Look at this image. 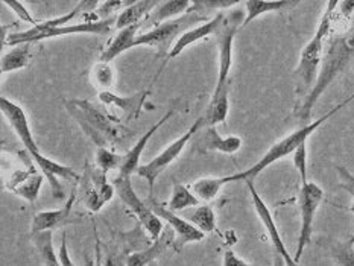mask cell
Masks as SVG:
<instances>
[{"label": "cell", "instance_id": "cell-1", "mask_svg": "<svg viewBox=\"0 0 354 266\" xmlns=\"http://www.w3.org/2000/svg\"><path fill=\"white\" fill-rule=\"evenodd\" d=\"M245 11L232 10L225 14L224 23L218 32L219 41V67L218 82L214 87L210 104L204 113V124L207 126H216L225 124L230 111V72L233 67L234 40L239 28L243 26Z\"/></svg>", "mask_w": 354, "mask_h": 266}, {"label": "cell", "instance_id": "cell-2", "mask_svg": "<svg viewBox=\"0 0 354 266\" xmlns=\"http://www.w3.org/2000/svg\"><path fill=\"white\" fill-rule=\"evenodd\" d=\"M348 28L339 34H335L327 40V48L322 58L318 78L313 84V88L307 95L301 104L298 105L295 116L304 122V125L310 124V116L315 105L319 97L326 93V90L332 86L333 81L339 76L354 59V15L348 21Z\"/></svg>", "mask_w": 354, "mask_h": 266}, {"label": "cell", "instance_id": "cell-3", "mask_svg": "<svg viewBox=\"0 0 354 266\" xmlns=\"http://www.w3.org/2000/svg\"><path fill=\"white\" fill-rule=\"evenodd\" d=\"M0 110H2V114L8 120V124L14 129L15 135L19 137V140L21 142L23 146H25L30 158L34 160V163L38 166V169L41 171L44 178L48 180L53 198H58V200L64 198V190L59 180L80 181L81 175L75 169H72V167L53 162V160L41 155V152L38 149L37 142L34 139L32 129H30L26 113L19 104H15L6 97H2L0 99Z\"/></svg>", "mask_w": 354, "mask_h": 266}, {"label": "cell", "instance_id": "cell-4", "mask_svg": "<svg viewBox=\"0 0 354 266\" xmlns=\"http://www.w3.org/2000/svg\"><path fill=\"white\" fill-rule=\"evenodd\" d=\"M353 101H354V93L350 95L347 99H344L341 104L335 105L332 110L324 114V116H321L317 120H312L310 124L303 125L301 128H298L297 131L290 133L286 137H283L281 140L274 143L272 146L269 148L263 155H261L259 162L254 163L252 166H250L248 169L233 173V175H227L228 182H236V181H245V182L252 181L254 182V180H256L265 169H268L269 166H272L274 163L280 162V160L292 155L299 146H301V144H306L307 140L310 139L313 133H317V129L321 125H324L328 119H332L336 113H339L341 110H344L345 106L350 105Z\"/></svg>", "mask_w": 354, "mask_h": 266}, {"label": "cell", "instance_id": "cell-5", "mask_svg": "<svg viewBox=\"0 0 354 266\" xmlns=\"http://www.w3.org/2000/svg\"><path fill=\"white\" fill-rule=\"evenodd\" d=\"M68 114L78 122L96 148L119 146L125 140L127 128H123L118 117L110 116L109 111L102 110L101 106L95 105L87 99H72L66 102Z\"/></svg>", "mask_w": 354, "mask_h": 266}, {"label": "cell", "instance_id": "cell-6", "mask_svg": "<svg viewBox=\"0 0 354 266\" xmlns=\"http://www.w3.org/2000/svg\"><path fill=\"white\" fill-rule=\"evenodd\" d=\"M337 3H339L337 0H330V2L326 3V10L321 15L317 32L313 34L309 43L304 46L301 50V55H299L298 66L295 68V76L298 81L297 91L298 95H301L304 97L310 93V90L313 88V84L318 78L322 58H324V52H326L324 46H326V41L328 40L330 29H332V25H333Z\"/></svg>", "mask_w": 354, "mask_h": 266}, {"label": "cell", "instance_id": "cell-7", "mask_svg": "<svg viewBox=\"0 0 354 266\" xmlns=\"http://www.w3.org/2000/svg\"><path fill=\"white\" fill-rule=\"evenodd\" d=\"M116 26V17L109 20H82L72 25L58 26V28H43L40 23L37 26L29 28L26 30L15 34L5 35L3 44L19 46V44H34L43 40H52V38L66 37V35H80V34H90V35H109L111 28Z\"/></svg>", "mask_w": 354, "mask_h": 266}, {"label": "cell", "instance_id": "cell-8", "mask_svg": "<svg viewBox=\"0 0 354 266\" xmlns=\"http://www.w3.org/2000/svg\"><path fill=\"white\" fill-rule=\"evenodd\" d=\"M209 20V15L205 12L194 11L190 8L189 12L181 15V17L171 21H165L156 28L146 30L143 34H138L134 48H138V46H149V48H156L158 50L160 57H169L175 43L178 41V38L184 32H187L189 29L203 25V23Z\"/></svg>", "mask_w": 354, "mask_h": 266}, {"label": "cell", "instance_id": "cell-9", "mask_svg": "<svg viewBox=\"0 0 354 266\" xmlns=\"http://www.w3.org/2000/svg\"><path fill=\"white\" fill-rule=\"evenodd\" d=\"M322 200H324V190H322V187L317 184V182L307 181L304 184H301L298 200L299 220H301V225H299V236L294 256V260L297 263L299 262V258H301L304 249L309 247V243L312 242L315 216H317Z\"/></svg>", "mask_w": 354, "mask_h": 266}, {"label": "cell", "instance_id": "cell-10", "mask_svg": "<svg viewBox=\"0 0 354 266\" xmlns=\"http://www.w3.org/2000/svg\"><path fill=\"white\" fill-rule=\"evenodd\" d=\"M204 125H205L204 117L201 116L199 119H196L194 124H192V126L187 129L186 133L180 135L178 139L174 140L171 144H167V148L161 151L157 157H153L151 162L145 163L138 167L137 175L140 178H143L145 181H148L149 193H152L153 186H156V181L158 180L160 175L163 173L167 167L171 166L175 160L183 154V151L186 149V146L190 143L192 137H194L196 133H199V129H201Z\"/></svg>", "mask_w": 354, "mask_h": 266}, {"label": "cell", "instance_id": "cell-11", "mask_svg": "<svg viewBox=\"0 0 354 266\" xmlns=\"http://www.w3.org/2000/svg\"><path fill=\"white\" fill-rule=\"evenodd\" d=\"M113 186L116 189V193L119 195L122 202L134 213V216L138 219V222L143 225L146 233L151 236V239H158L165 230L163 220L152 211L148 202L143 201L142 198L137 195L133 182H131V177H125V175L119 173L118 177L113 180Z\"/></svg>", "mask_w": 354, "mask_h": 266}, {"label": "cell", "instance_id": "cell-12", "mask_svg": "<svg viewBox=\"0 0 354 266\" xmlns=\"http://www.w3.org/2000/svg\"><path fill=\"white\" fill-rule=\"evenodd\" d=\"M80 190L82 202L90 211H101L106 202L113 200L116 189L106 180V172L96 164H87L86 172L81 175Z\"/></svg>", "mask_w": 354, "mask_h": 266}, {"label": "cell", "instance_id": "cell-13", "mask_svg": "<svg viewBox=\"0 0 354 266\" xmlns=\"http://www.w3.org/2000/svg\"><path fill=\"white\" fill-rule=\"evenodd\" d=\"M146 202H148V205L152 209V211L156 213V215L161 220H165L167 227H171L172 230L175 231L176 242L180 243V247L187 245V243H198L205 238V233H203L201 230H198V228L194 224H190L186 218L180 216L178 213H174V211L169 210L166 207V204H161L160 201L153 200L152 196H149V200Z\"/></svg>", "mask_w": 354, "mask_h": 266}, {"label": "cell", "instance_id": "cell-14", "mask_svg": "<svg viewBox=\"0 0 354 266\" xmlns=\"http://www.w3.org/2000/svg\"><path fill=\"white\" fill-rule=\"evenodd\" d=\"M44 175L38 173L35 171L34 164L29 166V169H17L11 173V177L8 178L6 189L17 195L28 202H35L38 195H40V189L43 186Z\"/></svg>", "mask_w": 354, "mask_h": 266}, {"label": "cell", "instance_id": "cell-15", "mask_svg": "<svg viewBox=\"0 0 354 266\" xmlns=\"http://www.w3.org/2000/svg\"><path fill=\"white\" fill-rule=\"evenodd\" d=\"M76 201V193L73 192L68 198L67 202L61 209L57 210H44L38 211L32 218V224H30V231L32 234H40L44 231H53L55 228L64 227L67 224L73 222L72 219V210Z\"/></svg>", "mask_w": 354, "mask_h": 266}, {"label": "cell", "instance_id": "cell-16", "mask_svg": "<svg viewBox=\"0 0 354 266\" xmlns=\"http://www.w3.org/2000/svg\"><path fill=\"white\" fill-rule=\"evenodd\" d=\"M174 113H175V108H171L169 110L163 117L161 119H158L156 124H153L148 131H146L140 139L137 140V143L134 144L133 148H131L125 155H123V160H122V164H120V167H119V173L120 175H125V177H131V175L133 173H137V171H138V167H140L142 164H140V160H142V155H143V152H145V149H146V144H148V142L151 140V137L156 134L158 129L163 126L166 122L171 119L172 116H174Z\"/></svg>", "mask_w": 354, "mask_h": 266}, {"label": "cell", "instance_id": "cell-17", "mask_svg": "<svg viewBox=\"0 0 354 266\" xmlns=\"http://www.w3.org/2000/svg\"><path fill=\"white\" fill-rule=\"evenodd\" d=\"M224 19H225V12H218L209 21H205V23H203V25L189 29L187 32H184L178 38V41L175 43V46L172 48L171 53H169L167 58L174 59L176 57H180L181 53L186 50L187 48H190L192 44H195L198 41L204 40V38H209L214 34H218L221 26H222V23H224Z\"/></svg>", "mask_w": 354, "mask_h": 266}, {"label": "cell", "instance_id": "cell-18", "mask_svg": "<svg viewBox=\"0 0 354 266\" xmlns=\"http://www.w3.org/2000/svg\"><path fill=\"white\" fill-rule=\"evenodd\" d=\"M175 238H176L175 231L172 230L171 227L165 228L160 238L156 239V240H152V243L148 248L128 254V266H148V265H152L158 257L163 256L166 251L174 245Z\"/></svg>", "mask_w": 354, "mask_h": 266}, {"label": "cell", "instance_id": "cell-19", "mask_svg": "<svg viewBox=\"0 0 354 266\" xmlns=\"http://www.w3.org/2000/svg\"><path fill=\"white\" fill-rule=\"evenodd\" d=\"M145 25V21L140 23V25H134V26H128L119 29L118 34L114 35L110 43L106 44V48L102 50L101 57H99V61L101 63H110L113 59H116L118 57H120L122 53H125L127 50L133 49L136 40L138 37V30H140Z\"/></svg>", "mask_w": 354, "mask_h": 266}, {"label": "cell", "instance_id": "cell-20", "mask_svg": "<svg viewBox=\"0 0 354 266\" xmlns=\"http://www.w3.org/2000/svg\"><path fill=\"white\" fill-rule=\"evenodd\" d=\"M199 143L203 151L233 155L241 151L243 140L239 135H221L216 131V126H207Z\"/></svg>", "mask_w": 354, "mask_h": 266}, {"label": "cell", "instance_id": "cell-21", "mask_svg": "<svg viewBox=\"0 0 354 266\" xmlns=\"http://www.w3.org/2000/svg\"><path fill=\"white\" fill-rule=\"evenodd\" d=\"M149 95V91H140V93L133 95V96H119L114 95L111 91H101L99 93V99H101L105 106H111V108L120 110L125 114L127 119H136L143 106V102L146 96Z\"/></svg>", "mask_w": 354, "mask_h": 266}, {"label": "cell", "instance_id": "cell-22", "mask_svg": "<svg viewBox=\"0 0 354 266\" xmlns=\"http://www.w3.org/2000/svg\"><path fill=\"white\" fill-rule=\"evenodd\" d=\"M192 5H194L192 0H167V2H158V5L146 17L145 25L149 23V25H153V28H156L165 21L178 19L181 15L189 12Z\"/></svg>", "mask_w": 354, "mask_h": 266}, {"label": "cell", "instance_id": "cell-23", "mask_svg": "<svg viewBox=\"0 0 354 266\" xmlns=\"http://www.w3.org/2000/svg\"><path fill=\"white\" fill-rule=\"evenodd\" d=\"M297 5L298 2H290V0H248V2H243V6H245L243 26H248L251 21L261 17V15L269 14V12L286 11Z\"/></svg>", "mask_w": 354, "mask_h": 266}, {"label": "cell", "instance_id": "cell-24", "mask_svg": "<svg viewBox=\"0 0 354 266\" xmlns=\"http://www.w3.org/2000/svg\"><path fill=\"white\" fill-rule=\"evenodd\" d=\"M157 5L158 2H156V0H140V2H133V3L129 2L116 17L118 30L128 26L140 25V23L146 20V17H148Z\"/></svg>", "mask_w": 354, "mask_h": 266}, {"label": "cell", "instance_id": "cell-25", "mask_svg": "<svg viewBox=\"0 0 354 266\" xmlns=\"http://www.w3.org/2000/svg\"><path fill=\"white\" fill-rule=\"evenodd\" d=\"M198 205H201V201L198 200V196L194 193V190H190L187 186L175 181L172 187L171 200H169V202L166 204V207L174 213H180L187 209L198 207Z\"/></svg>", "mask_w": 354, "mask_h": 266}, {"label": "cell", "instance_id": "cell-26", "mask_svg": "<svg viewBox=\"0 0 354 266\" xmlns=\"http://www.w3.org/2000/svg\"><path fill=\"white\" fill-rule=\"evenodd\" d=\"M30 46L32 44H19L3 53L2 63H0V70L2 73H11L15 70L26 68L30 63Z\"/></svg>", "mask_w": 354, "mask_h": 266}, {"label": "cell", "instance_id": "cell-27", "mask_svg": "<svg viewBox=\"0 0 354 266\" xmlns=\"http://www.w3.org/2000/svg\"><path fill=\"white\" fill-rule=\"evenodd\" d=\"M228 184L227 177H213V178H199L194 182L192 190L198 196V200L203 204H209L216 200L219 196L221 190L224 186Z\"/></svg>", "mask_w": 354, "mask_h": 266}, {"label": "cell", "instance_id": "cell-28", "mask_svg": "<svg viewBox=\"0 0 354 266\" xmlns=\"http://www.w3.org/2000/svg\"><path fill=\"white\" fill-rule=\"evenodd\" d=\"M183 218H186L190 224H194L203 233H213L214 228H216V213L209 204H201L198 207H194L190 213Z\"/></svg>", "mask_w": 354, "mask_h": 266}, {"label": "cell", "instance_id": "cell-29", "mask_svg": "<svg viewBox=\"0 0 354 266\" xmlns=\"http://www.w3.org/2000/svg\"><path fill=\"white\" fill-rule=\"evenodd\" d=\"M35 248L40 253L43 266H61L55 248H53V231H44L34 236Z\"/></svg>", "mask_w": 354, "mask_h": 266}, {"label": "cell", "instance_id": "cell-30", "mask_svg": "<svg viewBox=\"0 0 354 266\" xmlns=\"http://www.w3.org/2000/svg\"><path fill=\"white\" fill-rule=\"evenodd\" d=\"M330 257L339 266H354V240H327Z\"/></svg>", "mask_w": 354, "mask_h": 266}, {"label": "cell", "instance_id": "cell-31", "mask_svg": "<svg viewBox=\"0 0 354 266\" xmlns=\"http://www.w3.org/2000/svg\"><path fill=\"white\" fill-rule=\"evenodd\" d=\"M91 81L101 91H110L114 81H116V73L110 63H97L91 68Z\"/></svg>", "mask_w": 354, "mask_h": 266}, {"label": "cell", "instance_id": "cell-32", "mask_svg": "<svg viewBox=\"0 0 354 266\" xmlns=\"http://www.w3.org/2000/svg\"><path fill=\"white\" fill-rule=\"evenodd\" d=\"M122 160H123V155L116 154V152H113L109 148H96L95 164L104 172L119 169L122 164Z\"/></svg>", "mask_w": 354, "mask_h": 266}, {"label": "cell", "instance_id": "cell-33", "mask_svg": "<svg viewBox=\"0 0 354 266\" xmlns=\"http://www.w3.org/2000/svg\"><path fill=\"white\" fill-rule=\"evenodd\" d=\"M2 3L5 5V6H8L10 8V10L17 15V17L21 20V21H25V23H28V25H30V28H34V26H37L38 21L32 14H30V11L28 10L26 8V5L23 3V2H19V0H2Z\"/></svg>", "mask_w": 354, "mask_h": 266}, {"label": "cell", "instance_id": "cell-34", "mask_svg": "<svg viewBox=\"0 0 354 266\" xmlns=\"http://www.w3.org/2000/svg\"><path fill=\"white\" fill-rule=\"evenodd\" d=\"M337 177H339V187L353 196V202L350 205V211L354 215V175L348 172L347 167L336 166Z\"/></svg>", "mask_w": 354, "mask_h": 266}, {"label": "cell", "instance_id": "cell-35", "mask_svg": "<svg viewBox=\"0 0 354 266\" xmlns=\"http://www.w3.org/2000/svg\"><path fill=\"white\" fill-rule=\"evenodd\" d=\"M292 162H294L295 169L299 173V178H301V184L307 182V144H301L294 154H292Z\"/></svg>", "mask_w": 354, "mask_h": 266}, {"label": "cell", "instance_id": "cell-36", "mask_svg": "<svg viewBox=\"0 0 354 266\" xmlns=\"http://www.w3.org/2000/svg\"><path fill=\"white\" fill-rule=\"evenodd\" d=\"M123 5H128L125 2H120V0H116V2H99V6L96 10L97 14V20H109V19H114V14L118 11H120V8Z\"/></svg>", "mask_w": 354, "mask_h": 266}, {"label": "cell", "instance_id": "cell-37", "mask_svg": "<svg viewBox=\"0 0 354 266\" xmlns=\"http://www.w3.org/2000/svg\"><path fill=\"white\" fill-rule=\"evenodd\" d=\"M58 258H59L61 266H76V265L73 263V260H72L71 253H68L66 233H63V236H61V245H59V248H58Z\"/></svg>", "mask_w": 354, "mask_h": 266}, {"label": "cell", "instance_id": "cell-38", "mask_svg": "<svg viewBox=\"0 0 354 266\" xmlns=\"http://www.w3.org/2000/svg\"><path fill=\"white\" fill-rule=\"evenodd\" d=\"M222 266H256L251 265L241 256H237L233 249H227L224 253V258H222Z\"/></svg>", "mask_w": 354, "mask_h": 266}, {"label": "cell", "instance_id": "cell-39", "mask_svg": "<svg viewBox=\"0 0 354 266\" xmlns=\"http://www.w3.org/2000/svg\"><path fill=\"white\" fill-rule=\"evenodd\" d=\"M102 266H128V254L118 253V251L106 254Z\"/></svg>", "mask_w": 354, "mask_h": 266}, {"label": "cell", "instance_id": "cell-40", "mask_svg": "<svg viewBox=\"0 0 354 266\" xmlns=\"http://www.w3.org/2000/svg\"><path fill=\"white\" fill-rule=\"evenodd\" d=\"M336 12H339L345 21H350L354 15V2H351V0H342V2L337 3Z\"/></svg>", "mask_w": 354, "mask_h": 266}, {"label": "cell", "instance_id": "cell-41", "mask_svg": "<svg viewBox=\"0 0 354 266\" xmlns=\"http://www.w3.org/2000/svg\"><path fill=\"white\" fill-rule=\"evenodd\" d=\"M93 266H102V253H101V243H96L95 249V265Z\"/></svg>", "mask_w": 354, "mask_h": 266}, {"label": "cell", "instance_id": "cell-42", "mask_svg": "<svg viewBox=\"0 0 354 266\" xmlns=\"http://www.w3.org/2000/svg\"><path fill=\"white\" fill-rule=\"evenodd\" d=\"M274 266H286V265H284V262H283V258H281L279 254H275V262H274Z\"/></svg>", "mask_w": 354, "mask_h": 266}, {"label": "cell", "instance_id": "cell-43", "mask_svg": "<svg viewBox=\"0 0 354 266\" xmlns=\"http://www.w3.org/2000/svg\"><path fill=\"white\" fill-rule=\"evenodd\" d=\"M351 239H353V240H354V236H353V238H351Z\"/></svg>", "mask_w": 354, "mask_h": 266}, {"label": "cell", "instance_id": "cell-44", "mask_svg": "<svg viewBox=\"0 0 354 266\" xmlns=\"http://www.w3.org/2000/svg\"><path fill=\"white\" fill-rule=\"evenodd\" d=\"M153 266H156V265H153Z\"/></svg>", "mask_w": 354, "mask_h": 266}]
</instances>
